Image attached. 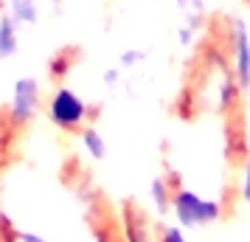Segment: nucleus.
<instances>
[{
  "label": "nucleus",
  "instance_id": "obj_1",
  "mask_svg": "<svg viewBox=\"0 0 250 242\" xmlns=\"http://www.w3.org/2000/svg\"><path fill=\"white\" fill-rule=\"evenodd\" d=\"M169 214L174 217V225H180L183 231H203L211 228L214 222L225 217V203L219 197L203 195L200 189L191 186H171V203H169Z\"/></svg>",
  "mask_w": 250,
  "mask_h": 242
},
{
  "label": "nucleus",
  "instance_id": "obj_2",
  "mask_svg": "<svg viewBox=\"0 0 250 242\" xmlns=\"http://www.w3.org/2000/svg\"><path fill=\"white\" fill-rule=\"evenodd\" d=\"M45 115L57 130L82 132L90 121V102L68 85H57L45 99Z\"/></svg>",
  "mask_w": 250,
  "mask_h": 242
},
{
  "label": "nucleus",
  "instance_id": "obj_3",
  "mask_svg": "<svg viewBox=\"0 0 250 242\" xmlns=\"http://www.w3.org/2000/svg\"><path fill=\"white\" fill-rule=\"evenodd\" d=\"M45 107L42 85L34 76H17L9 93V124L12 127H28L37 113Z\"/></svg>",
  "mask_w": 250,
  "mask_h": 242
},
{
  "label": "nucleus",
  "instance_id": "obj_4",
  "mask_svg": "<svg viewBox=\"0 0 250 242\" xmlns=\"http://www.w3.org/2000/svg\"><path fill=\"white\" fill-rule=\"evenodd\" d=\"M20 48V25L9 12H0V59H12Z\"/></svg>",
  "mask_w": 250,
  "mask_h": 242
},
{
  "label": "nucleus",
  "instance_id": "obj_5",
  "mask_svg": "<svg viewBox=\"0 0 250 242\" xmlns=\"http://www.w3.org/2000/svg\"><path fill=\"white\" fill-rule=\"evenodd\" d=\"M79 144H82V150H84V155H87L90 161H104V158H107V138L102 135L99 127L87 124V127L79 132Z\"/></svg>",
  "mask_w": 250,
  "mask_h": 242
},
{
  "label": "nucleus",
  "instance_id": "obj_6",
  "mask_svg": "<svg viewBox=\"0 0 250 242\" xmlns=\"http://www.w3.org/2000/svg\"><path fill=\"white\" fill-rule=\"evenodd\" d=\"M6 12L12 14L20 28H31L40 23V3L37 0H12Z\"/></svg>",
  "mask_w": 250,
  "mask_h": 242
},
{
  "label": "nucleus",
  "instance_id": "obj_7",
  "mask_svg": "<svg viewBox=\"0 0 250 242\" xmlns=\"http://www.w3.org/2000/svg\"><path fill=\"white\" fill-rule=\"evenodd\" d=\"M236 195L245 203V208H250V155H245V161L239 166V180H236Z\"/></svg>",
  "mask_w": 250,
  "mask_h": 242
},
{
  "label": "nucleus",
  "instance_id": "obj_8",
  "mask_svg": "<svg viewBox=\"0 0 250 242\" xmlns=\"http://www.w3.org/2000/svg\"><path fill=\"white\" fill-rule=\"evenodd\" d=\"M158 242H191L188 240V231H183L180 225H163L160 228V234H158Z\"/></svg>",
  "mask_w": 250,
  "mask_h": 242
},
{
  "label": "nucleus",
  "instance_id": "obj_9",
  "mask_svg": "<svg viewBox=\"0 0 250 242\" xmlns=\"http://www.w3.org/2000/svg\"><path fill=\"white\" fill-rule=\"evenodd\" d=\"M0 3H6V6H9V3H12V0H0Z\"/></svg>",
  "mask_w": 250,
  "mask_h": 242
}]
</instances>
